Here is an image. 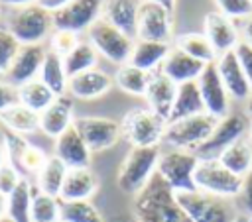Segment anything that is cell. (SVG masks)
I'll return each mask as SVG.
<instances>
[{
	"instance_id": "cell-1",
	"label": "cell",
	"mask_w": 252,
	"mask_h": 222,
	"mask_svg": "<svg viewBox=\"0 0 252 222\" xmlns=\"http://www.w3.org/2000/svg\"><path fill=\"white\" fill-rule=\"evenodd\" d=\"M134 216L138 222H191V218L179 206L175 193L158 173L136 194Z\"/></svg>"
},
{
	"instance_id": "cell-2",
	"label": "cell",
	"mask_w": 252,
	"mask_h": 222,
	"mask_svg": "<svg viewBox=\"0 0 252 222\" xmlns=\"http://www.w3.org/2000/svg\"><path fill=\"white\" fill-rule=\"evenodd\" d=\"M175 198L191 222H240L238 206L232 198H222L203 191L175 193Z\"/></svg>"
},
{
	"instance_id": "cell-3",
	"label": "cell",
	"mask_w": 252,
	"mask_h": 222,
	"mask_svg": "<svg viewBox=\"0 0 252 222\" xmlns=\"http://www.w3.org/2000/svg\"><path fill=\"white\" fill-rule=\"evenodd\" d=\"M4 29H8L20 45H39L53 33V18L37 4L12 8L6 16Z\"/></svg>"
},
{
	"instance_id": "cell-4",
	"label": "cell",
	"mask_w": 252,
	"mask_h": 222,
	"mask_svg": "<svg viewBox=\"0 0 252 222\" xmlns=\"http://www.w3.org/2000/svg\"><path fill=\"white\" fill-rule=\"evenodd\" d=\"M159 155H161L159 145H156V147H132L120 163L118 177H116L118 189L126 194L136 196L150 183V179L156 175Z\"/></svg>"
},
{
	"instance_id": "cell-5",
	"label": "cell",
	"mask_w": 252,
	"mask_h": 222,
	"mask_svg": "<svg viewBox=\"0 0 252 222\" xmlns=\"http://www.w3.org/2000/svg\"><path fill=\"white\" fill-rule=\"evenodd\" d=\"M217 118H213L211 114H197V116H189L177 122H171L165 126L163 132V143H167L171 149H185V151H195L197 147H201L209 136L213 134L215 126H217Z\"/></svg>"
},
{
	"instance_id": "cell-6",
	"label": "cell",
	"mask_w": 252,
	"mask_h": 222,
	"mask_svg": "<svg viewBox=\"0 0 252 222\" xmlns=\"http://www.w3.org/2000/svg\"><path fill=\"white\" fill-rule=\"evenodd\" d=\"M165 122L150 108H132L120 122L122 136L132 147H156L163 139Z\"/></svg>"
},
{
	"instance_id": "cell-7",
	"label": "cell",
	"mask_w": 252,
	"mask_h": 222,
	"mask_svg": "<svg viewBox=\"0 0 252 222\" xmlns=\"http://www.w3.org/2000/svg\"><path fill=\"white\" fill-rule=\"evenodd\" d=\"M197 163H199V157L193 151L167 149V151H161L156 173L163 179V183L173 193H189V191H197L193 181Z\"/></svg>"
},
{
	"instance_id": "cell-8",
	"label": "cell",
	"mask_w": 252,
	"mask_h": 222,
	"mask_svg": "<svg viewBox=\"0 0 252 222\" xmlns=\"http://www.w3.org/2000/svg\"><path fill=\"white\" fill-rule=\"evenodd\" d=\"M193 181L197 191L217 194L222 198H236L242 189V177L230 173L217 157L199 159L193 173Z\"/></svg>"
},
{
	"instance_id": "cell-9",
	"label": "cell",
	"mask_w": 252,
	"mask_h": 222,
	"mask_svg": "<svg viewBox=\"0 0 252 222\" xmlns=\"http://www.w3.org/2000/svg\"><path fill=\"white\" fill-rule=\"evenodd\" d=\"M87 31H89V43L96 49V53L106 57L110 63H116L118 67L130 63L134 39L128 37L124 31L114 28L104 18H98Z\"/></svg>"
},
{
	"instance_id": "cell-10",
	"label": "cell",
	"mask_w": 252,
	"mask_h": 222,
	"mask_svg": "<svg viewBox=\"0 0 252 222\" xmlns=\"http://www.w3.org/2000/svg\"><path fill=\"white\" fill-rule=\"evenodd\" d=\"M248 126H250V120L246 114H240V112H228L224 118H220L213 130V134L209 136V139L197 147L193 153L199 157V159H213V157H219V153L228 147L230 143L238 141L240 138H244L248 134Z\"/></svg>"
},
{
	"instance_id": "cell-11",
	"label": "cell",
	"mask_w": 252,
	"mask_h": 222,
	"mask_svg": "<svg viewBox=\"0 0 252 222\" xmlns=\"http://www.w3.org/2000/svg\"><path fill=\"white\" fill-rule=\"evenodd\" d=\"M73 126L81 134L83 141L91 149V153L106 151L118 143L122 138L120 122L104 116H79L73 120Z\"/></svg>"
},
{
	"instance_id": "cell-12",
	"label": "cell",
	"mask_w": 252,
	"mask_h": 222,
	"mask_svg": "<svg viewBox=\"0 0 252 222\" xmlns=\"http://www.w3.org/2000/svg\"><path fill=\"white\" fill-rule=\"evenodd\" d=\"M171 31H173L171 12L165 10L158 2L142 0L140 2V12H138L136 37L138 39H148V41L169 43L171 41Z\"/></svg>"
},
{
	"instance_id": "cell-13",
	"label": "cell",
	"mask_w": 252,
	"mask_h": 222,
	"mask_svg": "<svg viewBox=\"0 0 252 222\" xmlns=\"http://www.w3.org/2000/svg\"><path fill=\"white\" fill-rule=\"evenodd\" d=\"M104 0H71L65 8L51 14L53 29H65L73 33H81L89 29L102 16Z\"/></svg>"
},
{
	"instance_id": "cell-14",
	"label": "cell",
	"mask_w": 252,
	"mask_h": 222,
	"mask_svg": "<svg viewBox=\"0 0 252 222\" xmlns=\"http://www.w3.org/2000/svg\"><path fill=\"white\" fill-rule=\"evenodd\" d=\"M45 51L47 49L43 47V43H39V45H20V49H18L12 65L4 73L2 81H6L8 84L20 88L22 84L37 79L39 71H41V63H43Z\"/></svg>"
},
{
	"instance_id": "cell-15",
	"label": "cell",
	"mask_w": 252,
	"mask_h": 222,
	"mask_svg": "<svg viewBox=\"0 0 252 222\" xmlns=\"http://www.w3.org/2000/svg\"><path fill=\"white\" fill-rule=\"evenodd\" d=\"M199 90H201V98L205 104V112L211 114L213 118L220 120L230 112V96L219 77L217 65L209 63L205 67V71L201 73V77L197 79Z\"/></svg>"
},
{
	"instance_id": "cell-16",
	"label": "cell",
	"mask_w": 252,
	"mask_h": 222,
	"mask_svg": "<svg viewBox=\"0 0 252 222\" xmlns=\"http://www.w3.org/2000/svg\"><path fill=\"white\" fill-rule=\"evenodd\" d=\"M215 65H217L219 77H220L228 96L234 98V100H244L246 102V98L252 92V86H250V83H248V79H246V75H244V71L238 63L236 53L226 51V53L219 55Z\"/></svg>"
},
{
	"instance_id": "cell-17",
	"label": "cell",
	"mask_w": 252,
	"mask_h": 222,
	"mask_svg": "<svg viewBox=\"0 0 252 222\" xmlns=\"http://www.w3.org/2000/svg\"><path fill=\"white\" fill-rule=\"evenodd\" d=\"M205 35L211 41L217 57L226 51H234V47L242 39L238 35V28L234 26V22L217 10L205 16Z\"/></svg>"
},
{
	"instance_id": "cell-18",
	"label": "cell",
	"mask_w": 252,
	"mask_h": 222,
	"mask_svg": "<svg viewBox=\"0 0 252 222\" xmlns=\"http://www.w3.org/2000/svg\"><path fill=\"white\" fill-rule=\"evenodd\" d=\"M114 84V79L100 71V69H89L85 73H79L69 79L67 83V92L73 98L79 100H94L104 96Z\"/></svg>"
},
{
	"instance_id": "cell-19",
	"label": "cell",
	"mask_w": 252,
	"mask_h": 222,
	"mask_svg": "<svg viewBox=\"0 0 252 222\" xmlns=\"http://www.w3.org/2000/svg\"><path fill=\"white\" fill-rule=\"evenodd\" d=\"M73 96L61 94L57 96L41 114H39V130L49 138H59L67 128L73 126Z\"/></svg>"
},
{
	"instance_id": "cell-20",
	"label": "cell",
	"mask_w": 252,
	"mask_h": 222,
	"mask_svg": "<svg viewBox=\"0 0 252 222\" xmlns=\"http://www.w3.org/2000/svg\"><path fill=\"white\" fill-rule=\"evenodd\" d=\"M55 157H59L67 169L91 167V149L75 126L67 128L59 138H55Z\"/></svg>"
},
{
	"instance_id": "cell-21",
	"label": "cell",
	"mask_w": 252,
	"mask_h": 222,
	"mask_svg": "<svg viewBox=\"0 0 252 222\" xmlns=\"http://www.w3.org/2000/svg\"><path fill=\"white\" fill-rule=\"evenodd\" d=\"M175 92H177V84L167 79L161 71H154L148 90H146V100H148V108L158 114L165 124L169 120L173 102H175Z\"/></svg>"
},
{
	"instance_id": "cell-22",
	"label": "cell",
	"mask_w": 252,
	"mask_h": 222,
	"mask_svg": "<svg viewBox=\"0 0 252 222\" xmlns=\"http://www.w3.org/2000/svg\"><path fill=\"white\" fill-rule=\"evenodd\" d=\"M207 63L203 61H197L193 59L191 55L183 53L181 49H177L175 45L171 47V51L167 53L165 61L161 63L159 71L171 79L175 84H181V83H189V81H197L201 77V73L205 71Z\"/></svg>"
},
{
	"instance_id": "cell-23",
	"label": "cell",
	"mask_w": 252,
	"mask_h": 222,
	"mask_svg": "<svg viewBox=\"0 0 252 222\" xmlns=\"http://www.w3.org/2000/svg\"><path fill=\"white\" fill-rule=\"evenodd\" d=\"M98 189V177L91 167L69 169L59 193V200H91Z\"/></svg>"
},
{
	"instance_id": "cell-24",
	"label": "cell",
	"mask_w": 252,
	"mask_h": 222,
	"mask_svg": "<svg viewBox=\"0 0 252 222\" xmlns=\"http://www.w3.org/2000/svg\"><path fill=\"white\" fill-rule=\"evenodd\" d=\"M142 0H104L102 2V16L114 28L124 31L128 37H136L138 26V12Z\"/></svg>"
},
{
	"instance_id": "cell-25",
	"label": "cell",
	"mask_w": 252,
	"mask_h": 222,
	"mask_svg": "<svg viewBox=\"0 0 252 222\" xmlns=\"http://www.w3.org/2000/svg\"><path fill=\"white\" fill-rule=\"evenodd\" d=\"M197 114H205V104H203L197 81H189V83L177 84L175 102H173V108H171L167 124L183 120V118H189V116H197Z\"/></svg>"
},
{
	"instance_id": "cell-26",
	"label": "cell",
	"mask_w": 252,
	"mask_h": 222,
	"mask_svg": "<svg viewBox=\"0 0 252 222\" xmlns=\"http://www.w3.org/2000/svg\"><path fill=\"white\" fill-rule=\"evenodd\" d=\"M169 51H171V45L169 43L138 39V41H134V47H132L130 65H134V67H138L142 71L154 73L156 67H161V63L165 61V57H167Z\"/></svg>"
},
{
	"instance_id": "cell-27",
	"label": "cell",
	"mask_w": 252,
	"mask_h": 222,
	"mask_svg": "<svg viewBox=\"0 0 252 222\" xmlns=\"http://www.w3.org/2000/svg\"><path fill=\"white\" fill-rule=\"evenodd\" d=\"M230 173L238 175V177H246L252 171V143L248 141V138H240L238 141L230 143L228 147H224L219 157H217Z\"/></svg>"
},
{
	"instance_id": "cell-28",
	"label": "cell",
	"mask_w": 252,
	"mask_h": 222,
	"mask_svg": "<svg viewBox=\"0 0 252 222\" xmlns=\"http://www.w3.org/2000/svg\"><path fill=\"white\" fill-rule=\"evenodd\" d=\"M55 96H61V94H67V83H69V77L65 73V67H63V57L59 53H55L53 49L47 47L45 51V57H43V63H41V71H39V77H37Z\"/></svg>"
},
{
	"instance_id": "cell-29",
	"label": "cell",
	"mask_w": 252,
	"mask_h": 222,
	"mask_svg": "<svg viewBox=\"0 0 252 222\" xmlns=\"http://www.w3.org/2000/svg\"><path fill=\"white\" fill-rule=\"evenodd\" d=\"M0 122L14 134H33L39 130V114L26 108L24 104L16 102L10 108L0 112Z\"/></svg>"
},
{
	"instance_id": "cell-30",
	"label": "cell",
	"mask_w": 252,
	"mask_h": 222,
	"mask_svg": "<svg viewBox=\"0 0 252 222\" xmlns=\"http://www.w3.org/2000/svg\"><path fill=\"white\" fill-rule=\"evenodd\" d=\"M32 196H33V187L30 185V181L24 177L18 187L6 196L8 204H6V216L12 222H32Z\"/></svg>"
},
{
	"instance_id": "cell-31",
	"label": "cell",
	"mask_w": 252,
	"mask_h": 222,
	"mask_svg": "<svg viewBox=\"0 0 252 222\" xmlns=\"http://www.w3.org/2000/svg\"><path fill=\"white\" fill-rule=\"evenodd\" d=\"M67 171L69 169L65 167V163L59 157H55V155L47 157L45 165L35 175V179H37V191L43 193V194H49V196H57L59 198V193H61V187H63V181H65Z\"/></svg>"
},
{
	"instance_id": "cell-32",
	"label": "cell",
	"mask_w": 252,
	"mask_h": 222,
	"mask_svg": "<svg viewBox=\"0 0 252 222\" xmlns=\"http://www.w3.org/2000/svg\"><path fill=\"white\" fill-rule=\"evenodd\" d=\"M98 63V53L89 41H79L65 57H63V67L67 77H75L79 73H85L89 69H96Z\"/></svg>"
},
{
	"instance_id": "cell-33",
	"label": "cell",
	"mask_w": 252,
	"mask_h": 222,
	"mask_svg": "<svg viewBox=\"0 0 252 222\" xmlns=\"http://www.w3.org/2000/svg\"><path fill=\"white\" fill-rule=\"evenodd\" d=\"M150 79H152L150 71H142L130 63L120 65L116 75H114V83L118 84V88L124 90L126 94H132V96H146Z\"/></svg>"
},
{
	"instance_id": "cell-34",
	"label": "cell",
	"mask_w": 252,
	"mask_h": 222,
	"mask_svg": "<svg viewBox=\"0 0 252 222\" xmlns=\"http://www.w3.org/2000/svg\"><path fill=\"white\" fill-rule=\"evenodd\" d=\"M57 96L39 81V79H33L26 84H22L18 88V102L24 104L26 108L41 114Z\"/></svg>"
},
{
	"instance_id": "cell-35",
	"label": "cell",
	"mask_w": 252,
	"mask_h": 222,
	"mask_svg": "<svg viewBox=\"0 0 252 222\" xmlns=\"http://www.w3.org/2000/svg\"><path fill=\"white\" fill-rule=\"evenodd\" d=\"M175 47L207 65L217 61V53L205 33H181L175 37Z\"/></svg>"
},
{
	"instance_id": "cell-36",
	"label": "cell",
	"mask_w": 252,
	"mask_h": 222,
	"mask_svg": "<svg viewBox=\"0 0 252 222\" xmlns=\"http://www.w3.org/2000/svg\"><path fill=\"white\" fill-rule=\"evenodd\" d=\"M59 222H104V218L91 200H61Z\"/></svg>"
},
{
	"instance_id": "cell-37",
	"label": "cell",
	"mask_w": 252,
	"mask_h": 222,
	"mask_svg": "<svg viewBox=\"0 0 252 222\" xmlns=\"http://www.w3.org/2000/svg\"><path fill=\"white\" fill-rule=\"evenodd\" d=\"M30 216H32V222H59L61 200L57 196H49L39 191H33Z\"/></svg>"
},
{
	"instance_id": "cell-38",
	"label": "cell",
	"mask_w": 252,
	"mask_h": 222,
	"mask_svg": "<svg viewBox=\"0 0 252 222\" xmlns=\"http://www.w3.org/2000/svg\"><path fill=\"white\" fill-rule=\"evenodd\" d=\"M213 2L217 6V12H220L232 22L240 18L248 20L252 16V0H213Z\"/></svg>"
},
{
	"instance_id": "cell-39",
	"label": "cell",
	"mask_w": 252,
	"mask_h": 222,
	"mask_svg": "<svg viewBox=\"0 0 252 222\" xmlns=\"http://www.w3.org/2000/svg\"><path fill=\"white\" fill-rule=\"evenodd\" d=\"M18 49H20V43L16 41V37L8 29L0 28V79L4 77L8 67L12 65Z\"/></svg>"
},
{
	"instance_id": "cell-40",
	"label": "cell",
	"mask_w": 252,
	"mask_h": 222,
	"mask_svg": "<svg viewBox=\"0 0 252 222\" xmlns=\"http://www.w3.org/2000/svg\"><path fill=\"white\" fill-rule=\"evenodd\" d=\"M79 33L73 31H65V29H53V33L49 35V49H53L55 53H59L61 57H65L77 43H79Z\"/></svg>"
},
{
	"instance_id": "cell-41",
	"label": "cell",
	"mask_w": 252,
	"mask_h": 222,
	"mask_svg": "<svg viewBox=\"0 0 252 222\" xmlns=\"http://www.w3.org/2000/svg\"><path fill=\"white\" fill-rule=\"evenodd\" d=\"M22 179H24L22 173L6 159V163L0 167V193H2L4 196H8V194L18 187V183H20Z\"/></svg>"
},
{
	"instance_id": "cell-42",
	"label": "cell",
	"mask_w": 252,
	"mask_h": 222,
	"mask_svg": "<svg viewBox=\"0 0 252 222\" xmlns=\"http://www.w3.org/2000/svg\"><path fill=\"white\" fill-rule=\"evenodd\" d=\"M234 53H236L238 63H240V67H242V71H244V75H246V79L252 86V47L246 41L240 39L238 45L234 47Z\"/></svg>"
},
{
	"instance_id": "cell-43",
	"label": "cell",
	"mask_w": 252,
	"mask_h": 222,
	"mask_svg": "<svg viewBox=\"0 0 252 222\" xmlns=\"http://www.w3.org/2000/svg\"><path fill=\"white\" fill-rule=\"evenodd\" d=\"M236 198H238L240 208L248 214V218H252V171L242 179V189Z\"/></svg>"
},
{
	"instance_id": "cell-44",
	"label": "cell",
	"mask_w": 252,
	"mask_h": 222,
	"mask_svg": "<svg viewBox=\"0 0 252 222\" xmlns=\"http://www.w3.org/2000/svg\"><path fill=\"white\" fill-rule=\"evenodd\" d=\"M18 102V88L0 79V112Z\"/></svg>"
},
{
	"instance_id": "cell-45",
	"label": "cell",
	"mask_w": 252,
	"mask_h": 222,
	"mask_svg": "<svg viewBox=\"0 0 252 222\" xmlns=\"http://www.w3.org/2000/svg\"><path fill=\"white\" fill-rule=\"evenodd\" d=\"M69 2H71V0H35V4H37L39 8H43L45 12H49V14H55L57 10L65 8Z\"/></svg>"
},
{
	"instance_id": "cell-46",
	"label": "cell",
	"mask_w": 252,
	"mask_h": 222,
	"mask_svg": "<svg viewBox=\"0 0 252 222\" xmlns=\"http://www.w3.org/2000/svg\"><path fill=\"white\" fill-rule=\"evenodd\" d=\"M242 41H246L250 47H252V16L244 22V28H242Z\"/></svg>"
},
{
	"instance_id": "cell-47",
	"label": "cell",
	"mask_w": 252,
	"mask_h": 222,
	"mask_svg": "<svg viewBox=\"0 0 252 222\" xmlns=\"http://www.w3.org/2000/svg\"><path fill=\"white\" fill-rule=\"evenodd\" d=\"M35 4V0H0V6H10V8H22Z\"/></svg>"
},
{
	"instance_id": "cell-48",
	"label": "cell",
	"mask_w": 252,
	"mask_h": 222,
	"mask_svg": "<svg viewBox=\"0 0 252 222\" xmlns=\"http://www.w3.org/2000/svg\"><path fill=\"white\" fill-rule=\"evenodd\" d=\"M152 2H158V4H161L165 10H169V12L173 14V4H175V0H152Z\"/></svg>"
},
{
	"instance_id": "cell-49",
	"label": "cell",
	"mask_w": 252,
	"mask_h": 222,
	"mask_svg": "<svg viewBox=\"0 0 252 222\" xmlns=\"http://www.w3.org/2000/svg\"><path fill=\"white\" fill-rule=\"evenodd\" d=\"M6 204H8V198L0 193V218H2V216H6Z\"/></svg>"
},
{
	"instance_id": "cell-50",
	"label": "cell",
	"mask_w": 252,
	"mask_h": 222,
	"mask_svg": "<svg viewBox=\"0 0 252 222\" xmlns=\"http://www.w3.org/2000/svg\"><path fill=\"white\" fill-rule=\"evenodd\" d=\"M244 110H246V116L252 118V92H250V96L246 98V108H244Z\"/></svg>"
},
{
	"instance_id": "cell-51",
	"label": "cell",
	"mask_w": 252,
	"mask_h": 222,
	"mask_svg": "<svg viewBox=\"0 0 252 222\" xmlns=\"http://www.w3.org/2000/svg\"><path fill=\"white\" fill-rule=\"evenodd\" d=\"M6 163V149H4V143L0 141V167Z\"/></svg>"
},
{
	"instance_id": "cell-52",
	"label": "cell",
	"mask_w": 252,
	"mask_h": 222,
	"mask_svg": "<svg viewBox=\"0 0 252 222\" xmlns=\"http://www.w3.org/2000/svg\"><path fill=\"white\" fill-rule=\"evenodd\" d=\"M246 138H248V141L252 143V122H250V126H248V134H246Z\"/></svg>"
},
{
	"instance_id": "cell-53",
	"label": "cell",
	"mask_w": 252,
	"mask_h": 222,
	"mask_svg": "<svg viewBox=\"0 0 252 222\" xmlns=\"http://www.w3.org/2000/svg\"><path fill=\"white\" fill-rule=\"evenodd\" d=\"M0 222H12V220H10L8 216H2V218H0Z\"/></svg>"
},
{
	"instance_id": "cell-54",
	"label": "cell",
	"mask_w": 252,
	"mask_h": 222,
	"mask_svg": "<svg viewBox=\"0 0 252 222\" xmlns=\"http://www.w3.org/2000/svg\"><path fill=\"white\" fill-rule=\"evenodd\" d=\"M248 222H252V218H248Z\"/></svg>"
}]
</instances>
